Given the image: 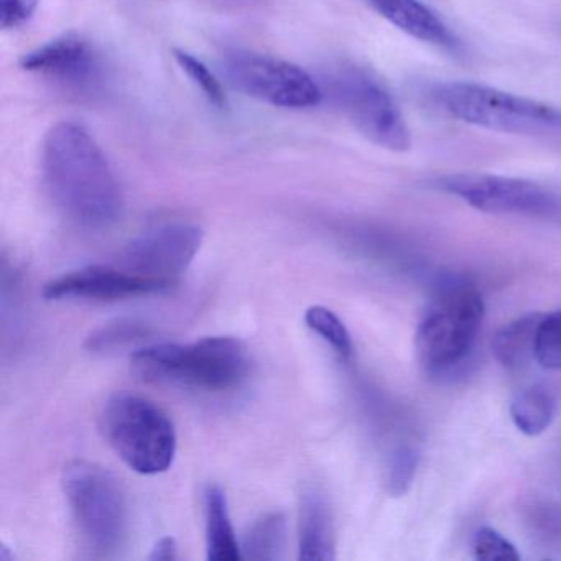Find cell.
<instances>
[{"instance_id": "6da1fadb", "label": "cell", "mask_w": 561, "mask_h": 561, "mask_svg": "<svg viewBox=\"0 0 561 561\" xmlns=\"http://www.w3.org/2000/svg\"><path fill=\"white\" fill-rule=\"evenodd\" d=\"M48 195L70 221L107 228L124 208L119 180L90 130L73 121L55 124L42 146Z\"/></svg>"}, {"instance_id": "7a4b0ae2", "label": "cell", "mask_w": 561, "mask_h": 561, "mask_svg": "<svg viewBox=\"0 0 561 561\" xmlns=\"http://www.w3.org/2000/svg\"><path fill=\"white\" fill-rule=\"evenodd\" d=\"M130 360L136 374L149 382L211 392L234 389L251 367L248 347L231 336L203 337L188 344H152L137 350Z\"/></svg>"}, {"instance_id": "3957f363", "label": "cell", "mask_w": 561, "mask_h": 561, "mask_svg": "<svg viewBox=\"0 0 561 561\" xmlns=\"http://www.w3.org/2000/svg\"><path fill=\"white\" fill-rule=\"evenodd\" d=\"M433 101L459 123L515 136L561 134V111L485 84L455 81L433 88Z\"/></svg>"}, {"instance_id": "277c9868", "label": "cell", "mask_w": 561, "mask_h": 561, "mask_svg": "<svg viewBox=\"0 0 561 561\" xmlns=\"http://www.w3.org/2000/svg\"><path fill=\"white\" fill-rule=\"evenodd\" d=\"M65 495L78 530L94 557L119 553L129 531V512L123 485L96 462H68L61 476Z\"/></svg>"}, {"instance_id": "5b68a950", "label": "cell", "mask_w": 561, "mask_h": 561, "mask_svg": "<svg viewBox=\"0 0 561 561\" xmlns=\"http://www.w3.org/2000/svg\"><path fill=\"white\" fill-rule=\"evenodd\" d=\"M101 430L114 453L139 474L165 472L175 459V425L165 410L146 397L117 393L107 400Z\"/></svg>"}, {"instance_id": "8992f818", "label": "cell", "mask_w": 561, "mask_h": 561, "mask_svg": "<svg viewBox=\"0 0 561 561\" xmlns=\"http://www.w3.org/2000/svg\"><path fill=\"white\" fill-rule=\"evenodd\" d=\"M485 307L474 288L451 287L433 298L416 330L415 344L426 373L448 374L474 350Z\"/></svg>"}, {"instance_id": "52a82bcc", "label": "cell", "mask_w": 561, "mask_h": 561, "mask_svg": "<svg viewBox=\"0 0 561 561\" xmlns=\"http://www.w3.org/2000/svg\"><path fill=\"white\" fill-rule=\"evenodd\" d=\"M331 98L344 116L370 142L392 152H407L412 136L399 104L382 81L366 68L344 65L328 80Z\"/></svg>"}, {"instance_id": "ba28073f", "label": "cell", "mask_w": 561, "mask_h": 561, "mask_svg": "<svg viewBox=\"0 0 561 561\" xmlns=\"http://www.w3.org/2000/svg\"><path fill=\"white\" fill-rule=\"evenodd\" d=\"M229 83L245 96L284 110L318 106L324 91L304 68L252 50H234L225 57Z\"/></svg>"}, {"instance_id": "9c48e42d", "label": "cell", "mask_w": 561, "mask_h": 561, "mask_svg": "<svg viewBox=\"0 0 561 561\" xmlns=\"http://www.w3.org/2000/svg\"><path fill=\"white\" fill-rule=\"evenodd\" d=\"M442 192L458 196L488 215L527 216L561 221V195L530 180L485 173H458L435 182Z\"/></svg>"}, {"instance_id": "30bf717a", "label": "cell", "mask_w": 561, "mask_h": 561, "mask_svg": "<svg viewBox=\"0 0 561 561\" xmlns=\"http://www.w3.org/2000/svg\"><path fill=\"white\" fill-rule=\"evenodd\" d=\"M203 238L202 228L192 222H162L140 232L124 248L121 265L139 277L175 285L176 277L195 261Z\"/></svg>"}, {"instance_id": "8fae6325", "label": "cell", "mask_w": 561, "mask_h": 561, "mask_svg": "<svg viewBox=\"0 0 561 561\" xmlns=\"http://www.w3.org/2000/svg\"><path fill=\"white\" fill-rule=\"evenodd\" d=\"M173 285L165 282L150 280L127 271L91 265L61 275L48 282L44 288L47 300H100L113 301L140 295L162 294Z\"/></svg>"}, {"instance_id": "7c38bea8", "label": "cell", "mask_w": 561, "mask_h": 561, "mask_svg": "<svg viewBox=\"0 0 561 561\" xmlns=\"http://www.w3.org/2000/svg\"><path fill=\"white\" fill-rule=\"evenodd\" d=\"M21 67L28 73L80 84L96 75L98 60L87 41L80 35L67 34L25 54Z\"/></svg>"}, {"instance_id": "4fadbf2b", "label": "cell", "mask_w": 561, "mask_h": 561, "mask_svg": "<svg viewBox=\"0 0 561 561\" xmlns=\"http://www.w3.org/2000/svg\"><path fill=\"white\" fill-rule=\"evenodd\" d=\"M367 4L382 15L389 24L410 35L423 44L433 45L442 50H461V42L458 41L451 28L420 0H366Z\"/></svg>"}, {"instance_id": "5bb4252c", "label": "cell", "mask_w": 561, "mask_h": 561, "mask_svg": "<svg viewBox=\"0 0 561 561\" xmlns=\"http://www.w3.org/2000/svg\"><path fill=\"white\" fill-rule=\"evenodd\" d=\"M300 560H334V528L330 505L318 489L305 488L300 495Z\"/></svg>"}, {"instance_id": "9a60e30c", "label": "cell", "mask_w": 561, "mask_h": 561, "mask_svg": "<svg viewBox=\"0 0 561 561\" xmlns=\"http://www.w3.org/2000/svg\"><path fill=\"white\" fill-rule=\"evenodd\" d=\"M206 557L209 561H238L242 558L241 545L236 538L229 515L228 499L218 484L205 491Z\"/></svg>"}, {"instance_id": "2e32d148", "label": "cell", "mask_w": 561, "mask_h": 561, "mask_svg": "<svg viewBox=\"0 0 561 561\" xmlns=\"http://www.w3.org/2000/svg\"><path fill=\"white\" fill-rule=\"evenodd\" d=\"M540 314H528L505 324L492 341V353L505 369L517 370L535 357V334Z\"/></svg>"}, {"instance_id": "e0dca14e", "label": "cell", "mask_w": 561, "mask_h": 561, "mask_svg": "<svg viewBox=\"0 0 561 561\" xmlns=\"http://www.w3.org/2000/svg\"><path fill=\"white\" fill-rule=\"evenodd\" d=\"M287 548V518L282 512L262 515L242 538V558L255 561L284 560Z\"/></svg>"}, {"instance_id": "ac0fdd59", "label": "cell", "mask_w": 561, "mask_h": 561, "mask_svg": "<svg viewBox=\"0 0 561 561\" xmlns=\"http://www.w3.org/2000/svg\"><path fill=\"white\" fill-rule=\"evenodd\" d=\"M557 412V400L548 387H528L515 397L511 405L512 422L524 435L537 436L551 425Z\"/></svg>"}, {"instance_id": "d6986e66", "label": "cell", "mask_w": 561, "mask_h": 561, "mask_svg": "<svg viewBox=\"0 0 561 561\" xmlns=\"http://www.w3.org/2000/svg\"><path fill=\"white\" fill-rule=\"evenodd\" d=\"M150 330L144 321L136 318H117L88 336L84 347L90 353L110 354L126 350L130 344L139 343L149 336Z\"/></svg>"}, {"instance_id": "ffe728a7", "label": "cell", "mask_w": 561, "mask_h": 561, "mask_svg": "<svg viewBox=\"0 0 561 561\" xmlns=\"http://www.w3.org/2000/svg\"><path fill=\"white\" fill-rule=\"evenodd\" d=\"M305 323L318 336L323 337L343 359H351L354 353L353 340L346 324L330 308L310 307L305 313Z\"/></svg>"}, {"instance_id": "44dd1931", "label": "cell", "mask_w": 561, "mask_h": 561, "mask_svg": "<svg viewBox=\"0 0 561 561\" xmlns=\"http://www.w3.org/2000/svg\"><path fill=\"white\" fill-rule=\"evenodd\" d=\"M173 57H175L180 68L185 71L186 77L202 90V93L205 94L206 100L213 106L218 107V110L228 107V96L222 90V84L199 58L193 57L188 51L179 50V48L173 50Z\"/></svg>"}, {"instance_id": "7402d4cb", "label": "cell", "mask_w": 561, "mask_h": 561, "mask_svg": "<svg viewBox=\"0 0 561 561\" xmlns=\"http://www.w3.org/2000/svg\"><path fill=\"white\" fill-rule=\"evenodd\" d=\"M535 359L547 369H561V311L541 317L538 321Z\"/></svg>"}, {"instance_id": "603a6c76", "label": "cell", "mask_w": 561, "mask_h": 561, "mask_svg": "<svg viewBox=\"0 0 561 561\" xmlns=\"http://www.w3.org/2000/svg\"><path fill=\"white\" fill-rule=\"evenodd\" d=\"M472 554L482 561H518V553L511 540L491 527H481L472 535Z\"/></svg>"}, {"instance_id": "cb8c5ba5", "label": "cell", "mask_w": 561, "mask_h": 561, "mask_svg": "<svg viewBox=\"0 0 561 561\" xmlns=\"http://www.w3.org/2000/svg\"><path fill=\"white\" fill-rule=\"evenodd\" d=\"M416 471V455L413 449H396L390 456L389 466H387V491L392 495H403L412 485L413 476Z\"/></svg>"}, {"instance_id": "d4e9b609", "label": "cell", "mask_w": 561, "mask_h": 561, "mask_svg": "<svg viewBox=\"0 0 561 561\" xmlns=\"http://www.w3.org/2000/svg\"><path fill=\"white\" fill-rule=\"evenodd\" d=\"M41 0H2L0 2V25L4 31L21 28L34 18Z\"/></svg>"}, {"instance_id": "484cf974", "label": "cell", "mask_w": 561, "mask_h": 561, "mask_svg": "<svg viewBox=\"0 0 561 561\" xmlns=\"http://www.w3.org/2000/svg\"><path fill=\"white\" fill-rule=\"evenodd\" d=\"M179 557V547L176 540L172 537H163L153 545L152 553L149 554V560L152 561H172Z\"/></svg>"}]
</instances>
